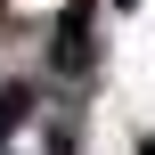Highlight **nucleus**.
<instances>
[{
	"instance_id": "2",
	"label": "nucleus",
	"mask_w": 155,
	"mask_h": 155,
	"mask_svg": "<svg viewBox=\"0 0 155 155\" xmlns=\"http://www.w3.org/2000/svg\"><path fill=\"white\" fill-rule=\"evenodd\" d=\"M25 106H33V90H16V82H8V90H0V139L25 123Z\"/></svg>"
},
{
	"instance_id": "1",
	"label": "nucleus",
	"mask_w": 155,
	"mask_h": 155,
	"mask_svg": "<svg viewBox=\"0 0 155 155\" xmlns=\"http://www.w3.org/2000/svg\"><path fill=\"white\" fill-rule=\"evenodd\" d=\"M57 74H90V57H98V41H90V0H74L65 16H57Z\"/></svg>"
}]
</instances>
